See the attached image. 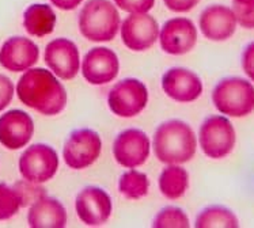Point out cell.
I'll use <instances>...</instances> for the list:
<instances>
[{"instance_id":"13","label":"cell","mask_w":254,"mask_h":228,"mask_svg":"<svg viewBox=\"0 0 254 228\" xmlns=\"http://www.w3.org/2000/svg\"><path fill=\"white\" fill-rule=\"evenodd\" d=\"M162 51L173 56L190 52L197 42V30L188 18H173L162 27L159 34Z\"/></svg>"},{"instance_id":"25","label":"cell","mask_w":254,"mask_h":228,"mask_svg":"<svg viewBox=\"0 0 254 228\" xmlns=\"http://www.w3.org/2000/svg\"><path fill=\"white\" fill-rule=\"evenodd\" d=\"M21 208V200L14 187L0 183V220L14 218Z\"/></svg>"},{"instance_id":"7","label":"cell","mask_w":254,"mask_h":228,"mask_svg":"<svg viewBox=\"0 0 254 228\" xmlns=\"http://www.w3.org/2000/svg\"><path fill=\"white\" fill-rule=\"evenodd\" d=\"M101 148L102 141L97 132L87 128L73 130L64 144V162L73 170H82L98 159Z\"/></svg>"},{"instance_id":"16","label":"cell","mask_w":254,"mask_h":228,"mask_svg":"<svg viewBox=\"0 0 254 228\" xmlns=\"http://www.w3.org/2000/svg\"><path fill=\"white\" fill-rule=\"evenodd\" d=\"M162 88L167 97L177 102H193L202 94L201 79L187 68L176 67L165 72L162 78Z\"/></svg>"},{"instance_id":"3","label":"cell","mask_w":254,"mask_h":228,"mask_svg":"<svg viewBox=\"0 0 254 228\" xmlns=\"http://www.w3.org/2000/svg\"><path fill=\"white\" fill-rule=\"evenodd\" d=\"M120 14L109 0H88L79 14V30L94 42L112 41L120 29Z\"/></svg>"},{"instance_id":"5","label":"cell","mask_w":254,"mask_h":228,"mask_svg":"<svg viewBox=\"0 0 254 228\" xmlns=\"http://www.w3.org/2000/svg\"><path fill=\"white\" fill-rule=\"evenodd\" d=\"M202 152L211 159H223L235 147L237 135L233 124L224 115H211L204 119L198 132Z\"/></svg>"},{"instance_id":"31","label":"cell","mask_w":254,"mask_h":228,"mask_svg":"<svg viewBox=\"0 0 254 228\" xmlns=\"http://www.w3.org/2000/svg\"><path fill=\"white\" fill-rule=\"evenodd\" d=\"M237 16V21L245 29H254V7L246 11H238L234 12Z\"/></svg>"},{"instance_id":"8","label":"cell","mask_w":254,"mask_h":228,"mask_svg":"<svg viewBox=\"0 0 254 228\" xmlns=\"http://www.w3.org/2000/svg\"><path fill=\"white\" fill-rule=\"evenodd\" d=\"M59 169V156L52 147L47 144H33L21 155L19 171L30 182L44 183L52 179Z\"/></svg>"},{"instance_id":"21","label":"cell","mask_w":254,"mask_h":228,"mask_svg":"<svg viewBox=\"0 0 254 228\" xmlns=\"http://www.w3.org/2000/svg\"><path fill=\"white\" fill-rule=\"evenodd\" d=\"M189 186V175L184 167L169 165L159 175V189L162 194L169 200L182 197Z\"/></svg>"},{"instance_id":"6","label":"cell","mask_w":254,"mask_h":228,"mask_svg":"<svg viewBox=\"0 0 254 228\" xmlns=\"http://www.w3.org/2000/svg\"><path fill=\"white\" fill-rule=\"evenodd\" d=\"M148 102V91L144 83L133 78L123 79L109 91L108 104L119 117L129 118L141 113Z\"/></svg>"},{"instance_id":"30","label":"cell","mask_w":254,"mask_h":228,"mask_svg":"<svg viewBox=\"0 0 254 228\" xmlns=\"http://www.w3.org/2000/svg\"><path fill=\"white\" fill-rule=\"evenodd\" d=\"M200 0H165L167 8L174 12H188L198 4Z\"/></svg>"},{"instance_id":"20","label":"cell","mask_w":254,"mask_h":228,"mask_svg":"<svg viewBox=\"0 0 254 228\" xmlns=\"http://www.w3.org/2000/svg\"><path fill=\"white\" fill-rule=\"evenodd\" d=\"M56 25V14L48 4H31L23 14V26L30 36L45 37Z\"/></svg>"},{"instance_id":"18","label":"cell","mask_w":254,"mask_h":228,"mask_svg":"<svg viewBox=\"0 0 254 228\" xmlns=\"http://www.w3.org/2000/svg\"><path fill=\"white\" fill-rule=\"evenodd\" d=\"M40 57L34 42L26 37H11L0 51V64L11 72H23L31 68Z\"/></svg>"},{"instance_id":"15","label":"cell","mask_w":254,"mask_h":228,"mask_svg":"<svg viewBox=\"0 0 254 228\" xmlns=\"http://www.w3.org/2000/svg\"><path fill=\"white\" fill-rule=\"evenodd\" d=\"M198 25L205 38L222 42L234 36L238 21L233 8L222 4H212L202 11Z\"/></svg>"},{"instance_id":"1","label":"cell","mask_w":254,"mask_h":228,"mask_svg":"<svg viewBox=\"0 0 254 228\" xmlns=\"http://www.w3.org/2000/svg\"><path fill=\"white\" fill-rule=\"evenodd\" d=\"M16 94L22 104L44 115L62 113L67 105L63 84L44 68H33L23 73L16 84Z\"/></svg>"},{"instance_id":"32","label":"cell","mask_w":254,"mask_h":228,"mask_svg":"<svg viewBox=\"0 0 254 228\" xmlns=\"http://www.w3.org/2000/svg\"><path fill=\"white\" fill-rule=\"evenodd\" d=\"M83 0H51L55 7L60 8L63 11H71L75 10Z\"/></svg>"},{"instance_id":"33","label":"cell","mask_w":254,"mask_h":228,"mask_svg":"<svg viewBox=\"0 0 254 228\" xmlns=\"http://www.w3.org/2000/svg\"><path fill=\"white\" fill-rule=\"evenodd\" d=\"M254 0H233V11L238 12V11H246L253 8Z\"/></svg>"},{"instance_id":"29","label":"cell","mask_w":254,"mask_h":228,"mask_svg":"<svg viewBox=\"0 0 254 228\" xmlns=\"http://www.w3.org/2000/svg\"><path fill=\"white\" fill-rule=\"evenodd\" d=\"M242 68L248 78L254 82V41L250 42L242 53Z\"/></svg>"},{"instance_id":"22","label":"cell","mask_w":254,"mask_h":228,"mask_svg":"<svg viewBox=\"0 0 254 228\" xmlns=\"http://www.w3.org/2000/svg\"><path fill=\"white\" fill-rule=\"evenodd\" d=\"M194 227L197 228H237L239 227L238 218L235 213L222 205H212L202 209L198 213Z\"/></svg>"},{"instance_id":"10","label":"cell","mask_w":254,"mask_h":228,"mask_svg":"<svg viewBox=\"0 0 254 228\" xmlns=\"http://www.w3.org/2000/svg\"><path fill=\"white\" fill-rule=\"evenodd\" d=\"M75 208L79 219L86 226L99 227L109 220L112 198L101 187L87 186L76 196Z\"/></svg>"},{"instance_id":"17","label":"cell","mask_w":254,"mask_h":228,"mask_svg":"<svg viewBox=\"0 0 254 228\" xmlns=\"http://www.w3.org/2000/svg\"><path fill=\"white\" fill-rule=\"evenodd\" d=\"M34 122L23 110H10L0 117V143L8 150H19L31 140Z\"/></svg>"},{"instance_id":"11","label":"cell","mask_w":254,"mask_h":228,"mask_svg":"<svg viewBox=\"0 0 254 228\" xmlns=\"http://www.w3.org/2000/svg\"><path fill=\"white\" fill-rule=\"evenodd\" d=\"M44 58L51 71L63 80H71L79 72V51L71 40L56 38L49 42L45 48Z\"/></svg>"},{"instance_id":"4","label":"cell","mask_w":254,"mask_h":228,"mask_svg":"<svg viewBox=\"0 0 254 228\" xmlns=\"http://www.w3.org/2000/svg\"><path fill=\"white\" fill-rule=\"evenodd\" d=\"M212 102L224 115L246 117L254 110V86L246 79L226 78L213 88Z\"/></svg>"},{"instance_id":"26","label":"cell","mask_w":254,"mask_h":228,"mask_svg":"<svg viewBox=\"0 0 254 228\" xmlns=\"http://www.w3.org/2000/svg\"><path fill=\"white\" fill-rule=\"evenodd\" d=\"M12 187L15 189V192L19 196L21 207H29L31 204H34L37 200H40V198L47 196L45 189L40 186V183L30 182L27 181V179H25V181H18Z\"/></svg>"},{"instance_id":"28","label":"cell","mask_w":254,"mask_h":228,"mask_svg":"<svg viewBox=\"0 0 254 228\" xmlns=\"http://www.w3.org/2000/svg\"><path fill=\"white\" fill-rule=\"evenodd\" d=\"M14 97V84L10 79L0 75V112L4 110Z\"/></svg>"},{"instance_id":"2","label":"cell","mask_w":254,"mask_h":228,"mask_svg":"<svg viewBox=\"0 0 254 228\" xmlns=\"http://www.w3.org/2000/svg\"><path fill=\"white\" fill-rule=\"evenodd\" d=\"M197 140L193 129L184 121L170 119L158 126L154 135L156 158L166 165H181L196 154Z\"/></svg>"},{"instance_id":"24","label":"cell","mask_w":254,"mask_h":228,"mask_svg":"<svg viewBox=\"0 0 254 228\" xmlns=\"http://www.w3.org/2000/svg\"><path fill=\"white\" fill-rule=\"evenodd\" d=\"M189 226L187 213L177 207L163 208L152 222V227L155 228H188Z\"/></svg>"},{"instance_id":"9","label":"cell","mask_w":254,"mask_h":228,"mask_svg":"<svg viewBox=\"0 0 254 228\" xmlns=\"http://www.w3.org/2000/svg\"><path fill=\"white\" fill-rule=\"evenodd\" d=\"M150 139L140 129L121 132L113 143L114 159L128 169L143 166L150 156Z\"/></svg>"},{"instance_id":"19","label":"cell","mask_w":254,"mask_h":228,"mask_svg":"<svg viewBox=\"0 0 254 228\" xmlns=\"http://www.w3.org/2000/svg\"><path fill=\"white\" fill-rule=\"evenodd\" d=\"M27 223L31 228H63L67 224V211L59 200L45 196L31 204Z\"/></svg>"},{"instance_id":"14","label":"cell","mask_w":254,"mask_h":228,"mask_svg":"<svg viewBox=\"0 0 254 228\" xmlns=\"http://www.w3.org/2000/svg\"><path fill=\"white\" fill-rule=\"evenodd\" d=\"M120 62L117 55L109 48H94L84 56L82 64L83 78L90 84L102 86L110 83L119 75Z\"/></svg>"},{"instance_id":"27","label":"cell","mask_w":254,"mask_h":228,"mask_svg":"<svg viewBox=\"0 0 254 228\" xmlns=\"http://www.w3.org/2000/svg\"><path fill=\"white\" fill-rule=\"evenodd\" d=\"M116 5L130 14H144L154 7L155 0H114Z\"/></svg>"},{"instance_id":"12","label":"cell","mask_w":254,"mask_h":228,"mask_svg":"<svg viewBox=\"0 0 254 228\" xmlns=\"http://www.w3.org/2000/svg\"><path fill=\"white\" fill-rule=\"evenodd\" d=\"M159 37V27L154 16L148 14H132L125 18L121 26V38L130 51L143 52L151 48Z\"/></svg>"},{"instance_id":"23","label":"cell","mask_w":254,"mask_h":228,"mask_svg":"<svg viewBox=\"0 0 254 228\" xmlns=\"http://www.w3.org/2000/svg\"><path fill=\"white\" fill-rule=\"evenodd\" d=\"M150 182L145 174L130 170L124 172L119 181L120 193L128 200H140L148 194Z\"/></svg>"}]
</instances>
